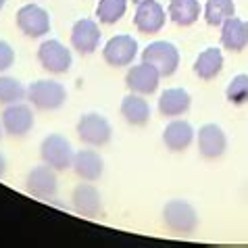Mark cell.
<instances>
[{
    "label": "cell",
    "mask_w": 248,
    "mask_h": 248,
    "mask_svg": "<svg viewBox=\"0 0 248 248\" xmlns=\"http://www.w3.org/2000/svg\"><path fill=\"white\" fill-rule=\"evenodd\" d=\"M0 136H2V129H0Z\"/></svg>",
    "instance_id": "31"
},
{
    "label": "cell",
    "mask_w": 248,
    "mask_h": 248,
    "mask_svg": "<svg viewBox=\"0 0 248 248\" xmlns=\"http://www.w3.org/2000/svg\"><path fill=\"white\" fill-rule=\"evenodd\" d=\"M57 188H59L57 175H54L50 165L31 169L30 175H27V190L36 198H52L57 194Z\"/></svg>",
    "instance_id": "12"
},
{
    "label": "cell",
    "mask_w": 248,
    "mask_h": 248,
    "mask_svg": "<svg viewBox=\"0 0 248 248\" xmlns=\"http://www.w3.org/2000/svg\"><path fill=\"white\" fill-rule=\"evenodd\" d=\"M190 108V94L182 88H171L165 90L158 98V111L165 117H177L184 115Z\"/></svg>",
    "instance_id": "19"
},
{
    "label": "cell",
    "mask_w": 248,
    "mask_h": 248,
    "mask_svg": "<svg viewBox=\"0 0 248 248\" xmlns=\"http://www.w3.org/2000/svg\"><path fill=\"white\" fill-rule=\"evenodd\" d=\"M73 209L84 217H96L100 213V194L94 186L81 184L73 190Z\"/></svg>",
    "instance_id": "17"
},
{
    "label": "cell",
    "mask_w": 248,
    "mask_h": 248,
    "mask_svg": "<svg viewBox=\"0 0 248 248\" xmlns=\"http://www.w3.org/2000/svg\"><path fill=\"white\" fill-rule=\"evenodd\" d=\"M40 63L44 65V69L52 73H65L71 67V52L59 42V40H48L40 46L38 50Z\"/></svg>",
    "instance_id": "9"
},
{
    "label": "cell",
    "mask_w": 248,
    "mask_h": 248,
    "mask_svg": "<svg viewBox=\"0 0 248 248\" xmlns=\"http://www.w3.org/2000/svg\"><path fill=\"white\" fill-rule=\"evenodd\" d=\"M142 61L156 67V71L161 73V78H169L175 73L177 65H180V52L177 48L169 42H153L144 48Z\"/></svg>",
    "instance_id": "1"
},
{
    "label": "cell",
    "mask_w": 248,
    "mask_h": 248,
    "mask_svg": "<svg viewBox=\"0 0 248 248\" xmlns=\"http://www.w3.org/2000/svg\"><path fill=\"white\" fill-rule=\"evenodd\" d=\"M223 67V57L219 48H206V50L196 59L194 71L201 79H213L215 75H219Z\"/></svg>",
    "instance_id": "21"
},
{
    "label": "cell",
    "mask_w": 248,
    "mask_h": 248,
    "mask_svg": "<svg viewBox=\"0 0 248 248\" xmlns=\"http://www.w3.org/2000/svg\"><path fill=\"white\" fill-rule=\"evenodd\" d=\"M201 15L198 0H171L169 2V17L177 25H192Z\"/></svg>",
    "instance_id": "22"
},
{
    "label": "cell",
    "mask_w": 248,
    "mask_h": 248,
    "mask_svg": "<svg viewBox=\"0 0 248 248\" xmlns=\"http://www.w3.org/2000/svg\"><path fill=\"white\" fill-rule=\"evenodd\" d=\"M17 25L25 36L40 38L50 30V17H48V13L42 9V6L25 4L23 9H19V13H17Z\"/></svg>",
    "instance_id": "5"
},
{
    "label": "cell",
    "mask_w": 248,
    "mask_h": 248,
    "mask_svg": "<svg viewBox=\"0 0 248 248\" xmlns=\"http://www.w3.org/2000/svg\"><path fill=\"white\" fill-rule=\"evenodd\" d=\"M221 42L227 50H244L248 46V23L242 19L230 17L223 23V31H221Z\"/></svg>",
    "instance_id": "16"
},
{
    "label": "cell",
    "mask_w": 248,
    "mask_h": 248,
    "mask_svg": "<svg viewBox=\"0 0 248 248\" xmlns=\"http://www.w3.org/2000/svg\"><path fill=\"white\" fill-rule=\"evenodd\" d=\"M194 140V129L188 121H171L163 132V142L165 146L173 153H182Z\"/></svg>",
    "instance_id": "15"
},
{
    "label": "cell",
    "mask_w": 248,
    "mask_h": 248,
    "mask_svg": "<svg viewBox=\"0 0 248 248\" xmlns=\"http://www.w3.org/2000/svg\"><path fill=\"white\" fill-rule=\"evenodd\" d=\"M4 169H6V161H4V156L0 155V177L4 175Z\"/></svg>",
    "instance_id": "28"
},
{
    "label": "cell",
    "mask_w": 248,
    "mask_h": 248,
    "mask_svg": "<svg viewBox=\"0 0 248 248\" xmlns=\"http://www.w3.org/2000/svg\"><path fill=\"white\" fill-rule=\"evenodd\" d=\"M78 134L84 142L92 144V146H102L111 140V125L102 115L96 113H88L79 119L78 123Z\"/></svg>",
    "instance_id": "6"
},
{
    "label": "cell",
    "mask_w": 248,
    "mask_h": 248,
    "mask_svg": "<svg viewBox=\"0 0 248 248\" xmlns=\"http://www.w3.org/2000/svg\"><path fill=\"white\" fill-rule=\"evenodd\" d=\"M13 61H15V52H13V48L6 42H0V71L9 69L13 65Z\"/></svg>",
    "instance_id": "27"
},
{
    "label": "cell",
    "mask_w": 248,
    "mask_h": 248,
    "mask_svg": "<svg viewBox=\"0 0 248 248\" xmlns=\"http://www.w3.org/2000/svg\"><path fill=\"white\" fill-rule=\"evenodd\" d=\"M225 146H227V140L219 125L209 123V125L201 127V132H198V150H201L202 156L219 158L225 153Z\"/></svg>",
    "instance_id": "14"
},
{
    "label": "cell",
    "mask_w": 248,
    "mask_h": 248,
    "mask_svg": "<svg viewBox=\"0 0 248 248\" xmlns=\"http://www.w3.org/2000/svg\"><path fill=\"white\" fill-rule=\"evenodd\" d=\"M105 61L113 67H125L136 59L138 54V42L132 36H115L105 46Z\"/></svg>",
    "instance_id": "7"
},
{
    "label": "cell",
    "mask_w": 248,
    "mask_h": 248,
    "mask_svg": "<svg viewBox=\"0 0 248 248\" xmlns=\"http://www.w3.org/2000/svg\"><path fill=\"white\" fill-rule=\"evenodd\" d=\"M158 79H161V73L156 71V67H153L150 63H142L132 67L127 71V88L134 90L136 94H153L158 88Z\"/></svg>",
    "instance_id": "8"
},
{
    "label": "cell",
    "mask_w": 248,
    "mask_h": 248,
    "mask_svg": "<svg viewBox=\"0 0 248 248\" xmlns=\"http://www.w3.org/2000/svg\"><path fill=\"white\" fill-rule=\"evenodd\" d=\"M127 9L125 0H100L98 4V19L102 23H115L123 17V13Z\"/></svg>",
    "instance_id": "25"
},
{
    "label": "cell",
    "mask_w": 248,
    "mask_h": 248,
    "mask_svg": "<svg viewBox=\"0 0 248 248\" xmlns=\"http://www.w3.org/2000/svg\"><path fill=\"white\" fill-rule=\"evenodd\" d=\"M121 113L132 125H144L150 119V107L140 94L125 96L121 102Z\"/></svg>",
    "instance_id": "20"
},
{
    "label": "cell",
    "mask_w": 248,
    "mask_h": 248,
    "mask_svg": "<svg viewBox=\"0 0 248 248\" xmlns=\"http://www.w3.org/2000/svg\"><path fill=\"white\" fill-rule=\"evenodd\" d=\"M134 23L144 33H156L165 25V11L163 6L155 2V0H144L138 4Z\"/></svg>",
    "instance_id": "11"
},
{
    "label": "cell",
    "mask_w": 248,
    "mask_h": 248,
    "mask_svg": "<svg viewBox=\"0 0 248 248\" xmlns=\"http://www.w3.org/2000/svg\"><path fill=\"white\" fill-rule=\"evenodd\" d=\"M71 42L75 46V50L81 54H90L96 50V46L100 42V30L92 19H81L73 25L71 31Z\"/></svg>",
    "instance_id": "13"
},
{
    "label": "cell",
    "mask_w": 248,
    "mask_h": 248,
    "mask_svg": "<svg viewBox=\"0 0 248 248\" xmlns=\"http://www.w3.org/2000/svg\"><path fill=\"white\" fill-rule=\"evenodd\" d=\"M233 13H236L233 0H206L204 17L209 25H223L227 19L233 17Z\"/></svg>",
    "instance_id": "23"
},
{
    "label": "cell",
    "mask_w": 248,
    "mask_h": 248,
    "mask_svg": "<svg viewBox=\"0 0 248 248\" xmlns=\"http://www.w3.org/2000/svg\"><path fill=\"white\" fill-rule=\"evenodd\" d=\"M40 155H42L44 163L50 165L52 169H69L73 165V148L63 136H48L42 142V148H40Z\"/></svg>",
    "instance_id": "4"
},
{
    "label": "cell",
    "mask_w": 248,
    "mask_h": 248,
    "mask_svg": "<svg viewBox=\"0 0 248 248\" xmlns=\"http://www.w3.org/2000/svg\"><path fill=\"white\" fill-rule=\"evenodd\" d=\"M132 2H136V4H140V2H144V0H132Z\"/></svg>",
    "instance_id": "30"
},
{
    "label": "cell",
    "mask_w": 248,
    "mask_h": 248,
    "mask_svg": "<svg viewBox=\"0 0 248 248\" xmlns=\"http://www.w3.org/2000/svg\"><path fill=\"white\" fill-rule=\"evenodd\" d=\"M27 96H30V100L38 108H44V111L59 108L67 98L65 88L61 86L59 81H48V79L33 81L30 86V90H27Z\"/></svg>",
    "instance_id": "3"
},
{
    "label": "cell",
    "mask_w": 248,
    "mask_h": 248,
    "mask_svg": "<svg viewBox=\"0 0 248 248\" xmlns=\"http://www.w3.org/2000/svg\"><path fill=\"white\" fill-rule=\"evenodd\" d=\"M2 125L11 136L21 138L31 129L33 125V115L27 105H9L2 113Z\"/></svg>",
    "instance_id": "10"
},
{
    "label": "cell",
    "mask_w": 248,
    "mask_h": 248,
    "mask_svg": "<svg viewBox=\"0 0 248 248\" xmlns=\"http://www.w3.org/2000/svg\"><path fill=\"white\" fill-rule=\"evenodd\" d=\"M73 169L81 180H88V182H94L102 175V169H105V163L98 153L94 150H81L73 156Z\"/></svg>",
    "instance_id": "18"
},
{
    "label": "cell",
    "mask_w": 248,
    "mask_h": 248,
    "mask_svg": "<svg viewBox=\"0 0 248 248\" xmlns=\"http://www.w3.org/2000/svg\"><path fill=\"white\" fill-rule=\"evenodd\" d=\"M227 100L233 105H244L248 102V75H236L225 90Z\"/></svg>",
    "instance_id": "26"
},
{
    "label": "cell",
    "mask_w": 248,
    "mask_h": 248,
    "mask_svg": "<svg viewBox=\"0 0 248 248\" xmlns=\"http://www.w3.org/2000/svg\"><path fill=\"white\" fill-rule=\"evenodd\" d=\"M23 96H25L23 86L19 84L15 78H6V75L0 78V102H2V105H15V102H21Z\"/></svg>",
    "instance_id": "24"
},
{
    "label": "cell",
    "mask_w": 248,
    "mask_h": 248,
    "mask_svg": "<svg viewBox=\"0 0 248 248\" xmlns=\"http://www.w3.org/2000/svg\"><path fill=\"white\" fill-rule=\"evenodd\" d=\"M163 219L165 225L175 233H192L198 225V215L192 209V204L184 202V201H171L167 202L163 211Z\"/></svg>",
    "instance_id": "2"
},
{
    "label": "cell",
    "mask_w": 248,
    "mask_h": 248,
    "mask_svg": "<svg viewBox=\"0 0 248 248\" xmlns=\"http://www.w3.org/2000/svg\"><path fill=\"white\" fill-rule=\"evenodd\" d=\"M4 2H6V0H0V9H2V6H4Z\"/></svg>",
    "instance_id": "29"
}]
</instances>
